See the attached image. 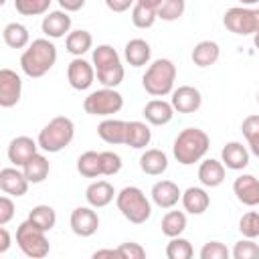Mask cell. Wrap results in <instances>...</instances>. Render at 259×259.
Wrapping results in <instances>:
<instances>
[{
	"label": "cell",
	"instance_id": "21",
	"mask_svg": "<svg viewBox=\"0 0 259 259\" xmlns=\"http://www.w3.org/2000/svg\"><path fill=\"white\" fill-rule=\"evenodd\" d=\"M198 180L206 188H217L225 182V164L214 158H206L198 166Z\"/></svg>",
	"mask_w": 259,
	"mask_h": 259
},
{
	"label": "cell",
	"instance_id": "42",
	"mask_svg": "<svg viewBox=\"0 0 259 259\" xmlns=\"http://www.w3.org/2000/svg\"><path fill=\"white\" fill-rule=\"evenodd\" d=\"M231 251L221 241H208L200 249V259H229Z\"/></svg>",
	"mask_w": 259,
	"mask_h": 259
},
{
	"label": "cell",
	"instance_id": "36",
	"mask_svg": "<svg viewBox=\"0 0 259 259\" xmlns=\"http://www.w3.org/2000/svg\"><path fill=\"white\" fill-rule=\"evenodd\" d=\"M194 255V249L188 239L182 237H172L170 243L166 245V257L168 259H190Z\"/></svg>",
	"mask_w": 259,
	"mask_h": 259
},
{
	"label": "cell",
	"instance_id": "1",
	"mask_svg": "<svg viewBox=\"0 0 259 259\" xmlns=\"http://www.w3.org/2000/svg\"><path fill=\"white\" fill-rule=\"evenodd\" d=\"M57 63V47L49 38H34L20 55V69L26 77L38 79Z\"/></svg>",
	"mask_w": 259,
	"mask_h": 259
},
{
	"label": "cell",
	"instance_id": "27",
	"mask_svg": "<svg viewBox=\"0 0 259 259\" xmlns=\"http://www.w3.org/2000/svg\"><path fill=\"white\" fill-rule=\"evenodd\" d=\"M190 57H192V63L196 67L204 69V67H210V65H214L219 61L221 49H219V45L214 40H200L198 45H194Z\"/></svg>",
	"mask_w": 259,
	"mask_h": 259
},
{
	"label": "cell",
	"instance_id": "51",
	"mask_svg": "<svg viewBox=\"0 0 259 259\" xmlns=\"http://www.w3.org/2000/svg\"><path fill=\"white\" fill-rule=\"evenodd\" d=\"M138 4H144V6H150L154 10H158V6L162 4V0H136Z\"/></svg>",
	"mask_w": 259,
	"mask_h": 259
},
{
	"label": "cell",
	"instance_id": "37",
	"mask_svg": "<svg viewBox=\"0 0 259 259\" xmlns=\"http://www.w3.org/2000/svg\"><path fill=\"white\" fill-rule=\"evenodd\" d=\"M53 0H14V8L22 16H40L49 12Z\"/></svg>",
	"mask_w": 259,
	"mask_h": 259
},
{
	"label": "cell",
	"instance_id": "4",
	"mask_svg": "<svg viewBox=\"0 0 259 259\" xmlns=\"http://www.w3.org/2000/svg\"><path fill=\"white\" fill-rule=\"evenodd\" d=\"M75 138V123L65 117V115H59V117H53L40 132H38V148L42 152H49V154H57L61 150H65Z\"/></svg>",
	"mask_w": 259,
	"mask_h": 259
},
{
	"label": "cell",
	"instance_id": "46",
	"mask_svg": "<svg viewBox=\"0 0 259 259\" xmlns=\"http://www.w3.org/2000/svg\"><path fill=\"white\" fill-rule=\"evenodd\" d=\"M136 0H105V6L111 12H125L130 10V6H134Z\"/></svg>",
	"mask_w": 259,
	"mask_h": 259
},
{
	"label": "cell",
	"instance_id": "30",
	"mask_svg": "<svg viewBox=\"0 0 259 259\" xmlns=\"http://www.w3.org/2000/svg\"><path fill=\"white\" fill-rule=\"evenodd\" d=\"M49 170H51L49 160H47L42 154H38V152H36V154L22 166L24 176H26L28 182H32V184H40V182L49 176Z\"/></svg>",
	"mask_w": 259,
	"mask_h": 259
},
{
	"label": "cell",
	"instance_id": "20",
	"mask_svg": "<svg viewBox=\"0 0 259 259\" xmlns=\"http://www.w3.org/2000/svg\"><path fill=\"white\" fill-rule=\"evenodd\" d=\"M97 136H99L105 144H111V146L125 144V138H127V121L107 117V119H103V121L97 125Z\"/></svg>",
	"mask_w": 259,
	"mask_h": 259
},
{
	"label": "cell",
	"instance_id": "13",
	"mask_svg": "<svg viewBox=\"0 0 259 259\" xmlns=\"http://www.w3.org/2000/svg\"><path fill=\"white\" fill-rule=\"evenodd\" d=\"M170 103H172L174 111H178V113H194L202 105V95L192 85H180L178 89L172 91Z\"/></svg>",
	"mask_w": 259,
	"mask_h": 259
},
{
	"label": "cell",
	"instance_id": "22",
	"mask_svg": "<svg viewBox=\"0 0 259 259\" xmlns=\"http://www.w3.org/2000/svg\"><path fill=\"white\" fill-rule=\"evenodd\" d=\"M144 117L152 125H166L174 117V107L170 101L164 99H152L144 105Z\"/></svg>",
	"mask_w": 259,
	"mask_h": 259
},
{
	"label": "cell",
	"instance_id": "53",
	"mask_svg": "<svg viewBox=\"0 0 259 259\" xmlns=\"http://www.w3.org/2000/svg\"><path fill=\"white\" fill-rule=\"evenodd\" d=\"M239 2H241L243 6H253V4H257L259 0H239Z\"/></svg>",
	"mask_w": 259,
	"mask_h": 259
},
{
	"label": "cell",
	"instance_id": "23",
	"mask_svg": "<svg viewBox=\"0 0 259 259\" xmlns=\"http://www.w3.org/2000/svg\"><path fill=\"white\" fill-rule=\"evenodd\" d=\"M115 196L113 186L107 180H95L85 188V198L93 208H103L107 206Z\"/></svg>",
	"mask_w": 259,
	"mask_h": 259
},
{
	"label": "cell",
	"instance_id": "2",
	"mask_svg": "<svg viewBox=\"0 0 259 259\" xmlns=\"http://www.w3.org/2000/svg\"><path fill=\"white\" fill-rule=\"evenodd\" d=\"M208 148H210V140H208V134L204 130H200V127H184L174 140L172 154H174L178 164L190 166L194 162H200L206 156Z\"/></svg>",
	"mask_w": 259,
	"mask_h": 259
},
{
	"label": "cell",
	"instance_id": "24",
	"mask_svg": "<svg viewBox=\"0 0 259 259\" xmlns=\"http://www.w3.org/2000/svg\"><path fill=\"white\" fill-rule=\"evenodd\" d=\"M182 206H184V210L186 212H190V214H202L206 208H208V204H210V196H208V192L204 190V188H200V186H190V188H186L184 192H182Z\"/></svg>",
	"mask_w": 259,
	"mask_h": 259
},
{
	"label": "cell",
	"instance_id": "48",
	"mask_svg": "<svg viewBox=\"0 0 259 259\" xmlns=\"http://www.w3.org/2000/svg\"><path fill=\"white\" fill-rule=\"evenodd\" d=\"M10 233H8V229H6V225L0 229V253H6L8 249H10Z\"/></svg>",
	"mask_w": 259,
	"mask_h": 259
},
{
	"label": "cell",
	"instance_id": "10",
	"mask_svg": "<svg viewBox=\"0 0 259 259\" xmlns=\"http://www.w3.org/2000/svg\"><path fill=\"white\" fill-rule=\"evenodd\" d=\"M67 79H69V85L77 91L89 89L93 85V79H95L93 63L85 61L83 57H75L67 67Z\"/></svg>",
	"mask_w": 259,
	"mask_h": 259
},
{
	"label": "cell",
	"instance_id": "34",
	"mask_svg": "<svg viewBox=\"0 0 259 259\" xmlns=\"http://www.w3.org/2000/svg\"><path fill=\"white\" fill-rule=\"evenodd\" d=\"M186 229V214L182 210H168L162 219V233L166 237H180Z\"/></svg>",
	"mask_w": 259,
	"mask_h": 259
},
{
	"label": "cell",
	"instance_id": "19",
	"mask_svg": "<svg viewBox=\"0 0 259 259\" xmlns=\"http://www.w3.org/2000/svg\"><path fill=\"white\" fill-rule=\"evenodd\" d=\"M221 162L229 170H245L249 166V150L241 142H229L221 150Z\"/></svg>",
	"mask_w": 259,
	"mask_h": 259
},
{
	"label": "cell",
	"instance_id": "38",
	"mask_svg": "<svg viewBox=\"0 0 259 259\" xmlns=\"http://www.w3.org/2000/svg\"><path fill=\"white\" fill-rule=\"evenodd\" d=\"M184 10H186L184 0H162V4L158 6V18L166 22H174L184 14Z\"/></svg>",
	"mask_w": 259,
	"mask_h": 259
},
{
	"label": "cell",
	"instance_id": "11",
	"mask_svg": "<svg viewBox=\"0 0 259 259\" xmlns=\"http://www.w3.org/2000/svg\"><path fill=\"white\" fill-rule=\"evenodd\" d=\"M22 95V79L12 69H0V105L14 107Z\"/></svg>",
	"mask_w": 259,
	"mask_h": 259
},
{
	"label": "cell",
	"instance_id": "45",
	"mask_svg": "<svg viewBox=\"0 0 259 259\" xmlns=\"http://www.w3.org/2000/svg\"><path fill=\"white\" fill-rule=\"evenodd\" d=\"M241 132H243L245 140H251V138L259 136V115H247L241 123Z\"/></svg>",
	"mask_w": 259,
	"mask_h": 259
},
{
	"label": "cell",
	"instance_id": "32",
	"mask_svg": "<svg viewBox=\"0 0 259 259\" xmlns=\"http://www.w3.org/2000/svg\"><path fill=\"white\" fill-rule=\"evenodd\" d=\"M77 170L81 176L85 178H97V176H103L101 174V158H99V152H83L77 160Z\"/></svg>",
	"mask_w": 259,
	"mask_h": 259
},
{
	"label": "cell",
	"instance_id": "16",
	"mask_svg": "<svg viewBox=\"0 0 259 259\" xmlns=\"http://www.w3.org/2000/svg\"><path fill=\"white\" fill-rule=\"evenodd\" d=\"M233 192L239 202L247 206H257L259 204V180L253 174H241L233 182Z\"/></svg>",
	"mask_w": 259,
	"mask_h": 259
},
{
	"label": "cell",
	"instance_id": "54",
	"mask_svg": "<svg viewBox=\"0 0 259 259\" xmlns=\"http://www.w3.org/2000/svg\"><path fill=\"white\" fill-rule=\"evenodd\" d=\"M0 4H6V0H0Z\"/></svg>",
	"mask_w": 259,
	"mask_h": 259
},
{
	"label": "cell",
	"instance_id": "35",
	"mask_svg": "<svg viewBox=\"0 0 259 259\" xmlns=\"http://www.w3.org/2000/svg\"><path fill=\"white\" fill-rule=\"evenodd\" d=\"M156 18H158V10H154L150 6H144V4H138V2L132 6V22H134V26L150 28V26H154Z\"/></svg>",
	"mask_w": 259,
	"mask_h": 259
},
{
	"label": "cell",
	"instance_id": "43",
	"mask_svg": "<svg viewBox=\"0 0 259 259\" xmlns=\"http://www.w3.org/2000/svg\"><path fill=\"white\" fill-rule=\"evenodd\" d=\"M117 253H119L121 259H144L146 257V249L140 243H134V241L121 243L117 247Z\"/></svg>",
	"mask_w": 259,
	"mask_h": 259
},
{
	"label": "cell",
	"instance_id": "12",
	"mask_svg": "<svg viewBox=\"0 0 259 259\" xmlns=\"http://www.w3.org/2000/svg\"><path fill=\"white\" fill-rule=\"evenodd\" d=\"M71 231L77 235V237H91L97 233L99 229V217L97 212L93 210V206H77L73 212H71Z\"/></svg>",
	"mask_w": 259,
	"mask_h": 259
},
{
	"label": "cell",
	"instance_id": "17",
	"mask_svg": "<svg viewBox=\"0 0 259 259\" xmlns=\"http://www.w3.org/2000/svg\"><path fill=\"white\" fill-rule=\"evenodd\" d=\"M36 150H38V142H34V140L28 138V136H18V138H14V140L10 142V146H8V160H10L14 166L22 168V166L36 154Z\"/></svg>",
	"mask_w": 259,
	"mask_h": 259
},
{
	"label": "cell",
	"instance_id": "9",
	"mask_svg": "<svg viewBox=\"0 0 259 259\" xmlns=\"http://www.w3.org/2000/svg\"><path fill=\"white\" fill-rule=\"evenodd\" d=\"M223 24L233 34H255L259 30V10L249 6H233L225 12Z\"/></svg>",
	"mask_w": 259,
	"mask_h": 259
},
{
	"label": "cell",
	"instance_id": "41",
	"mask_svg": "<svg viewBox=\"0 0 259 259\" xmlns=\"http://www.w3.org/2000/svg\"><path fill=\"white\" fill-rule=\"evenodd\" d=\"M99 158H101V174L103 176H113V174H117L121 170L119 154L105 150V152H99Z\"/></svg>",
	"mask_w": 259,
	"mask_h": 259
},
{
	"label": "cell",
	"instance_id": "28",
	"mask_svg": "<svg viewBox=\"0 0 259 259\" xmlns=\"http://www.w3.org/2000/svg\"><path fill=\"white\" fill-rule=\"evenodd\" d=\"M2 38L10 49H26L30 45L28 28L20 22H8L2 30Z\"/></svg>",
	"mask_w": 259,
	"mask_h": 259
},
{
	"label": "cell",
	"instance_id": "31",
	"mask_svg": "<svg viewBox=\"0 0 259 259\" xmlns=\"http://www.w3.org/2000/svg\"><path fill=\"white\" fill-rule=\"evenodd\" d=\"M150 140H152V132L144 121H127L125 146L134 148V150H142L150 144Z\"/></svg>",
	"mask_w": 259,
	"mask_h": 259
},
{
	"label": "cell",
	"instance_id": "8",
	"mask_svg": "<svg viewBox=\"0 0 259 259\" xmlns=\"http://www.w3.org/2000/svg\"><path fill=\"white\" fill-rule=\"evenodd\" d=\"M121 107H123V97L119 91H115V87H101L97 91H91L83 101V109L89 115H99V117H109L117 113Z\"/></svg>",
	"mask_w": 259,
	"mask_h": 259
},
{
	"label": "cell",
	"instance_id": "50",
	"mask_svg": "<svg viewBox=\"0 0 259 259\" xmlns=\"http://www.w3.org/2000/svg\"><path fill=\"white\" fill-rule=\"evenodd\" d=\"M247 144H249V152H251V154H255V156L259 158V136H255V138L247 140Z\"/></svg>",
	"mask_w": 259,
	"mask_h": 259
},
{
	"label": "cell",
	"instance_id": "55",
	"mask_svg": "<svg viewBox=\"0 0 259 259\" xmlns=\"http://www.w3.org/2000/svg\"><path fill=\"white\" fill-rule=\"evenodd\" d=\"M257 103H259V91H257Z\"/></svg>",
	"mask_w": 259,
	"mask_h": 259
},
{
	"label": "cell",
	"instance_id": "14",
	"mask_svg": "<svg viewBox=\"0 0 259 259\" xmlns=\"http://www.w3.org/2000/svg\"><path fill=\"white\" fill-rule=\"evenodd\" d=\"M28 178L24 176L22 170H18V166H10V168H2L0 170V188L4 194L10 196H24L28 190Z\"/></svg>",
	"mask_w": 259,
	"mask_h": 259
},
{
	"label": "cell",
	"instance_id": "44",
	"mask_svg": "<svg viewBox=\"0 0 259 259\" xmlns=\"http://www.w3.org/2000/svg\"><path fill=\"white\" fill-rule=\"evenodd\" d=\"M14 217V202L10 196H0V227L8 225Z\"/></svg>",
	"mask_w": 259,
	"mask_h": 259
},
{
	"label": "cell",
	"instance_id": "33",
	"mask_svg": "<svg viewBox=\"0 0 259 259\" xmlns=\"http://www.w3.org/2000/svg\"><path fill=\"white\" fill-rule=\"evenodd\" d=\"M28 221H32L36 227H40L42 231H51L57 225V212L53 206L49 204H36L30 212H28Z\"/></svg>",
	"mask_w": 259,
	"mask_h": 259
},
{
	"label": "cell",
	"instance_id": "6",
	"mask_svg": "<svg viewBox=\"0 0 259 259\" xmlns=\"http://www.w3.org/2000/svg\"><path fill=\"white\" fill-rule=\"evenodd\" d=\"M115 204L119 208V212L134 225H142L150 219L152 214V202L148 200V196L144 194V190H140L138 186H125L115 194Z\"/></svg>",
	"mask_w": 259,
	"mask_h": 259
},
{
	"label": "cell",
	"instance_id": "15",
	"mask_svg": "<svg viewBox=\"0 0 259 259\" xmlns=\"http://www.w3.org/2000/svg\"><path fill=\"white\" fill-rule=\"evenodd\" d=\"M40 28L42 32L49 36V38H63L71 32V16L67 10H53V12H47L42 16V22H40Z\"/></svg>",
	"mask_w": 259,
	"mask_h": 259
},
{
	"label": "cell",
	"instance_id": "26",
	"mask_svg": "<svg viewBox=\"0 0 259 259\" xmlns=\"http://www.w3.org/2000/svg\"><path fill=\"white\" fill-rule=\"evenodd\" d=\"M140 168H142V172H146L150 176H160L168 168V156L158 148L146 150L140 156Z\"/></svg>",
	"mask_w": 259,
	"mask_h": 259
},
{
	"label": "cell",
	"instance_id": "18",
	"mask_svg": "<svg viewBox=\"0 0 259 259\" xmlns=\"http://www.w3.org/2000/svg\"><path fill=\"white\" fill-rule=\"evenodd\" d=\"M152 202L160 208H172L174 204H178V200L182 198V192L178 188V184H174L172 180H160L152 186Z\"/></svg>",
	"mask_w": 259,
	"mask_h": 259
},
{
	"label": "cell",
	"instance_id": "49",
	"mask_svg": "<svg viewBox=\"0 0 259 259\" xmlns=\"http://www.w3.org/2000/svg\"><path fill=\"white\" fill-rule=\"evenodd\" d=\"M103 257H117V259H121L119 257V253H117V249H99V251H95L93 253V259H103Z\"/></svg>",
	"mask_w": 259,
	"mask_h": 259
},
{
	"label": "cell",
	"instance_id": "39",
	"mask_svg": "<svg viewBox=\"0 0 259 259\" xmlns=\"http://www.w3.org/2000/svg\"><path fill=\"white\" fill-rule=\"evenodd\" d=\"M239 231L243 237L247 239H255L259 237V212L257 210H249L241 217L239 221Z\"/></svg>",
	"mask_w": 259,
	"mask_h": 259
},
{
	"label": "cell",
	"instance_id": "47",
	"mask_svg": "<svg viewBox=\"0 0 259 259\" xmlns=\"http://www.w3.org/2000/svg\"><path fill=\"white\" fill-rule=\"evenodd\" d=\"M61 4V10H67V12H77L85 6V0H59Z\"/></svg>",
	"mask_w": 259,
	"mask_h": 259
},
{
	"label": "cell",
	"instance_id": "29",
	"mask_svg": "<svg viewBox=\"0 0 259 259\" xmlns=\"http://www.w3.org/2000/svg\"><path fill=\"white\" fill-rule=\"evenodd\" d=\"M65 47L67 51L73 55V57H83L91 47H93V36L89 30H71L67 36H65Z\"/></svg>",
	"mask_w": 259,
	"mask_h": 259
},
{
	"label": "cell",
	"instance_id": "40",
	"mask_svg": "<svg viewBox=\"0 0 259 259\" xmlns=\"http://www.w3.org/2000/svg\"><path fill=\"white\" fill-rule=\"evenodd\" d=\"M231 255H233L235 259H257V257H259V245L253 243V239H247V237H245L243 241L235 243Z\"/></svg>",
	"mask_w": 259,
	"mask_h": 259
},
{
	"label": "cell",
	"instance_id": "52",
	"mask_svg": "<svg viewBox=\"0 0 259 259\" xmlns=\"http://www.w3.org/2000/svg\"><path fill=\"white\" fill-rule=\"evenodd\" d=\"M253 45H255V49L259 51V30H257V32L253 34Z\"/></svg>",
	"mask_w": 259,
	"mask_h": 259
},
{
	"label": "cell",
	"instance_id": "5",
	"mask_svg": "<svg viewBox=\"0 0 259 259\" xmlns=\"http://www.w3.org/2000/svg\"><path fill=\"white\" fill-rule=\"evenodd\" d=\"M176 81V65L170 59H156L152 65H148L142 85L152 97H164L174 91Z\"/></svg>",
	"mask_w": 259,
	"mask_h": 259
},
{
	"label": "cell",
	"instance_id": "25",
	"mask_svg": "<svg viewBox=\"0 0 259 259\" xmlns=\"http://www.w3.org/2000/svg\"><path fill=\"white\" fill-rule=\"evenodd\" d=\"M123 57H125V61H127L132 67H144V65L150 63L152 49H150V45H148L144 38H132V40L125 42Z\"/></svg>",
	"mask_w": 259,
	"mask_h": 259
},
{
	"label": "cell",
	"instance_id": "7",
	"mask_svg": "<svg viewBox=\"0 0 259 259\" xmlns=\"http://www.w3.org/2000/svg\"><path fill=\"white\" fill-rule=\"evenodd\" d=\"M16 245L26 257H32V259H42L51 251L47 231H42L28 219L22 221L16 229Z\"/></svg>",
	"mask_w": 259,
	"mask_h": 259
},
{
	"label": "cell",
	"instance_id": "3",
	"mask_svg": "<svg viewBox=\"0 0 259 259\" xmlns=\"http://www.w3.org/2000/svg\"><path fill=\"white\" fill-rule=\"evenodd\" d=\"M93 67L95 77L103 87H117L123 81V65L117 51L111 45H99L93 49Z\"/></svg>",
	"mask_w": 259,
	"mask_h": 259
}]
</instances>
